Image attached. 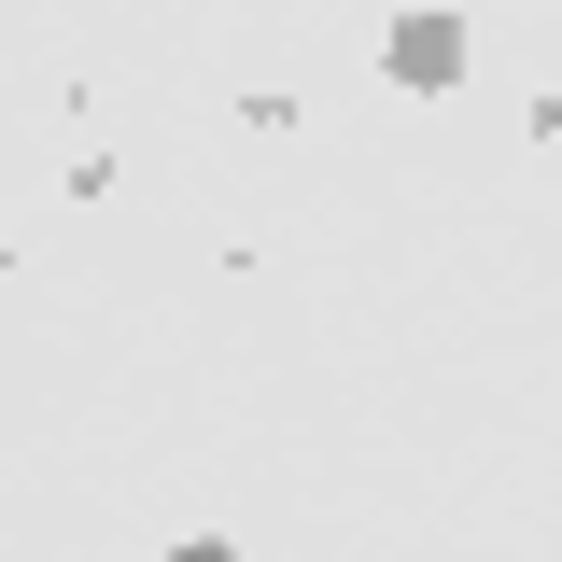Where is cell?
<instances>
[{
	"label": "cell",
	"mask_w": 562,
	"mask_h": 562,
	"mask_svg": "<svg viewBox=\"0 0 562 562\" xmlns=\"http://www.w3.org/2000/svg\"><path fill=\"white\" fill-rule=\"evenodd\" d=\"M394 70H408V85H450V70H464V29H450V14H408V29H394Z\"/></svg>",
	"instance_id": "1"
}]
</instances>
